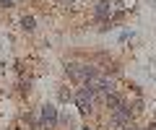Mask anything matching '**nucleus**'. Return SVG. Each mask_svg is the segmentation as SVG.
<instances>
[{"mask_svg": "<svg viewBox=\"0 0 156 130\" xmlns=\"http://www.w3.org/2000/svg\"><path fill=\"white\" fill-rule=\"evenodd\" d=\"M76 104H78L81 112H91V104H94V89L83 86V89L76 94Z\"/></svg>", "mask_w": 156, "mask_h": 130, "instance_id": "nucleus-1", "label": "nucleus"}, {"mask_svg": "<svg viewBox=\"0 0 156 130\" xmlns=\"http://www.w3.org/2000/svg\"><path fill=\"white\" fill-rule=\"evenodd\" d=\"M39 120H42V128L52 130V128H55V122H57V109L52 107V104H44L42 112H39Z\"/></svg>", "mask_w": 156, "mask_h": 130, "instance_id": "nucleus-2", "label": "nucleus"}, {"mask_svg": "<svg viewBox=\"0 0 156 130\" xmlns=\"http://www.w3.org/2000/svg\"><path fill=\"white\" fill-rule=\"evenodd\" d=\"M94 13H96V18H99V21H107V18H109V13H112L109 0H99V3H96V8H94Z\"/></svg>", "mask_w": 156, "mask_h": 130, "instance_id": "nucleus-3", "label": "nucleus"}, {"mask_svg": "<svg viewBox=\"0 0 156 130\" xmlns=\"http://www.w3.org/2000/svg\"><path fill=\"white\" fill-rule=\"evenodd\" d=\"M107 104H109V107H120V104H122V102H120V96H117V94H107Z\"/></svg>", "mask_w": 156, "mask_h": 130, "instance_id": "nucleus-4", "label": "nucleus"}, {"mask_svg": "<svg viewBox=\"0 0 156 130\" xmlns=\"http://www.w3.org/2000/svg\"><path fill=\"white\" fill-rule=\"evenodd\" d=\"M21 26L26 29V31H31V29H34V18H31V16H23V18H21Z\"/></svg>", "mask_w": 156, "mask_h": 130, "instance_id": "nucleus-5", "label": "nucleus"}, {"mask_svg": "<svg viewBox=\"0 0 156 130\" xmlns=\"http://www.w3.org/2000/svg\"><path fill=\"white\" fill-rule=\"evenodd\" d=\"M0 5H5V8H11V0H0Z\"/></svg>", "mask_w": 156, "mask_h": 130, "instance_id": "nucleus-6", "label": "nucleus"}, {"mask_svg": "<svg viewBox=\"0 0 156 130\" xmlns=\"http://www.w3.org/2000/svg\"><path fill=\"white\" fill-rule=\"evenodd\" d=\"M62 3H65V5H70V3H73V0H62Z\"/></svg>", "mask_w": 156, "mask_h": 130, "instance_id": "nucleus-7", "label": "nucleus"}, {"mask_svg": "<svg viewBox=\"0 0 156 130\" xmlns=\"http://www.w3.org/2000/svg\"><path fill=\"white\" fill-rule=\"evenodd\" d=\"M83 130H91V128H83Z\"/></svg>", "mask_w": 156, "mask_h": 130, "instance_id": "nucleus-8", "label": "nucleus"}]
</instances>
